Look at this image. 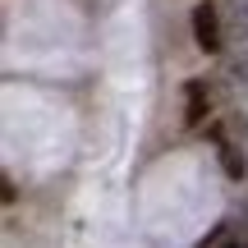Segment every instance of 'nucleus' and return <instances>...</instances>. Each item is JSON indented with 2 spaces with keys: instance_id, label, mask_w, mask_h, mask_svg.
<instances>
[{
  "instance_id": "f257e3e1",
  "label": "nucleus",
  "mask_w": 248,
  "mask_h": 248,
  "mask_svg": "<svg viewBox=\"0 0 248 248\" xmlns=\"http://www.w3.org/2000/svg\"><path fill=\"white\" fill-rule=\"evenodd\" d=\"M221 14H216V5H198L193 9V42L202 46V51H221Z\"/></svg>"
},
{
  "instance_id": "f03ea898",
  "label": "nucleus",
  "mask_w": 248,
  "mask_h": 248,
  "mask_svg": "<svg viewBox=\"0 0 248 248\" xmlns=\"http://www.w3.org/2000/svg\"><path fill=\"white\" fill-rule=\"evenodd\" d=\"M221 23H225V32H234L239 42H248V0H225L221 5Z\"/></svg>"
},
{
  "instance_id": "7ed1b4c3",
  "label": "nucleus",
  "mask_w": 248,
  "mask_h": 248,
  "mask_svg": "<svg viewBox=\"0 0 248 248\" xmlns=\"http://www.w3.org/2000/svg\"><path fill=\"white\" fill-rule=\"evenodd\" d=\"M184 97H188L184 120H188V124H202V120H207V83H202V78H193V83L184 88Z\"/></svg>"
},
{
  "instance_id": "20e7f679",
  "label": "nucleus",
  "mask_w": 248,
  "mask_h": 248,
  "mask_svg": "<svg viewBox=\"0 0 248 248\" xmlns=\"http://www.w3.org/2000/svg\"><path fill=\"white\" fill-rule=\"evenodd\" d=\"M221 166H225V175H230V179H244L248 175V161H244L239 147H221Z\"/></svg>"
},
{
  "instance_id": "39448f33",
  "label": "nucleus",
  "mask_w": 248,
  "mask_h": 248,
  "mask_svg": "<svg viewBox=\"0 0 248 248\" xmlns=\"http://www.w3.org/2000/svg\"><path fill=\"white\" fill-rule=\"evenodd\" d=\"M225 248H244V244H225Z\"/></svg>"
}]
</instances>
